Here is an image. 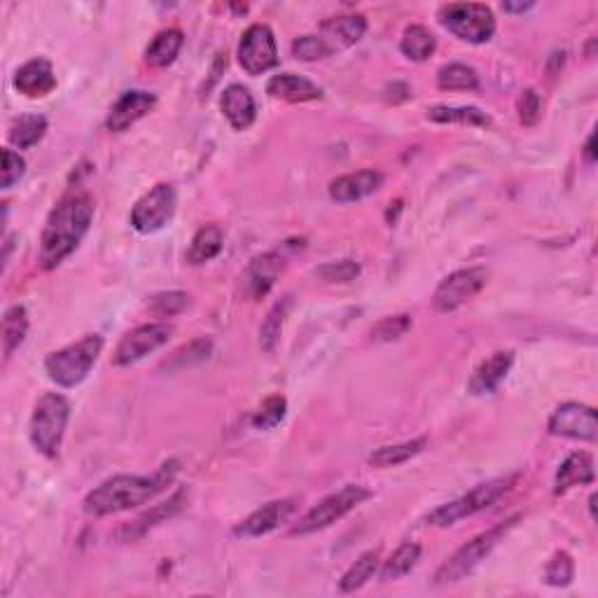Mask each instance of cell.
<instances>
[{"label": "cell", "mask_w": 598, "mask_h": 598, "mask_svg": "<svg viewBox=\"0 0 598 598\" xmlns=\"http://www.w3.org/2000/svg\"><path fill=\"white\" fill-rule=\"evenodd\" d=\"M285 412H288V400L283 395H271L262 402V407L257 409L253 416V426L257 430H271L276 428L278 423L285 419Z\"/></svg>", "instance_id": "74e56055"}, {"label": "cell", "mask_w": 598, "mask_h": 598, "mask_svg": "<svg viewBox=\"0 0 598 598\" xmlns=\"http://www.w3.org/2000/svg\"><path fill=\"white\" fill-rule=\"evenodd\" d=\"M220 110L236 131H246L255 122L257 108L248 87L229 85L220 96Z\"/></svg>", "instance_id": "603a6c76"}, {"label": "cell", "mask_w": 598, "mask_h": 598, "mask_svg": "<svg viewBox=\"0 0 598 598\" xmlns=\"http://www.w3.org/2000/svg\"><path fill=\"white\" fill-rule=\"evenodd\" d=\"M365 33H367V22L363 15H342L323 22L318 36L323 38V43L330 47L332 54H335L337 50H346V47L360 43Z\"/></svg>", "instance_id": "7402d4cb"}, {"label": "cell", "mask_w": 598, "mask_h": 598, "mask_svg": "<svg viewBox=\"0 0 598 598\" xmlns=\"http://www.w3.org/2000/svg\"><path fill=\"white\" fill-rule=\"evenodd\" d=\"M377 568H379V549H370V552L360 554L356 563H353V566L342 575V580H339V591H342V594H351V591L363 589L365 584L372 580L374 573H377Z\"/></svg>", "instance_id": "d6a6232c"}, {"label": "cell", "mask_w": 598, "mask_h": 598, "mask_svg": "<svg viewBox=\"0 0 598 598\" xmlns=\"http://www.w3.org/2000/svg\"><path fill=\"white\" fill-rule=\"evenodd\" d=\"M157 96L152 92H143V89H131L124 92L120 99L115 101V106L110 108L106 129L113 134H124V131L134 127L138 120H143L145 115L155 108Z\"/></svg>", "instance_id": "9a60e30c"}, {"label": "cell", "mask_w": 598, "mask_h": 598, "mask_svg": "<svg viewBox=\"0 0 598 598\" xmlns=\"http://www.w3.org/2000/svg\"><path fill=\"white\" fill-rule=\"evenodd\" d=\"M330 47L321 36H302L292 43V57L299 61H321L330 57Z\"/></svg>", "instance_id": "b9f144b4"}, {"label": "cell", "mask_w": 598, "mask_h": 598, "mask_svg": "<svg viewBox=\"0 0 598 598\" xmlns=\"http://www.w3.org/2000/svg\"><path fill=\"white\" fill-rule=\"evenodd\" d=\"M47 134V120L43 115H22L10 124V143L19 150H29L38 145Z\"/></svg>", "instance_id": "4dcf8cb0"}, {"label": "cell", "mask_w": 598, "mask_h": 598, "mask_svg": "<svg viewBox=\"0 0 598 598\" xmlns=\"http://www.w3.org/2000/svg\"><path fill=\"white\" fill-rule=\"evenodd\" d=\"M428 120L437 124H461V127H489V115L475 106H435L428 110Z\"/></svg>", "instance_id": "f546056e"}, {"label": "cell", "mask_w": 598, "mask_h": 598, "mask_svg": "<svg viewBox=\"0 0 598 598\" xmlns=\"http://www.w3.org/2000/svg\"><path fill=\"white\" fill-rule=\"evenodd\" d=\"M428 437H416V440L402 442V444H388V447H381L370 454V465L374 468H395V465H402L412 461L414 456H419L423 449H426Z\"/></svg>", "instance_id": "4316f807"}, {"label": "cell", "mask_w": 598, "mask_h": 598, "mask_svg": "<svg viewBox=\"0 0 598 598\" xmlns=\"http://www.w3.org/2000/svg\"><path fill=\"white\" fill-rule=\"evenodd\" d=\"M295 500L285 498V500H274V503L262 505L260 510H255L248 519H243L239 526L234 528V533L239 538H260V535H267L288 521L295 512Z\"/></svg>", "instance_id": "e0dca14e"}, {"label": "cell", "mask_w": 598, "mask_h": 598, "mask_svg": "<svg viewBox=\"0 0 598 598\" xmlns=\"http://www.w3.org/2000/svg\"><path fill=\"white\" fill-rule=\"evenodd\" d=\"M547 430L554 437H568V440L596 442L598 440V421L596 409L580 405V402H566L556 407V412L549 416Z\"/></svg>", "instance_id": "5bb4252c"}, {"label": "cell", "mask_w": 598, "mask_h": 598, "mask_svg": "<svg viewBox=\"0 0 598 598\" xmlns=\"http://www.w3.org/2000/svg\"><path fill=\"white\" fill-rule=\"evenodd\" d=\"M437 19L451 36L470 45L489 43L496 33V17L484 3H449L440 8Z\"/></svg>", "instance_id": "52a82bcc"}, {"label": "cell", "mask_w": 598, "mask_h": 598, "mask_svg": "<svg viewBox=\"0 0 598 598\" xmlns=\"http://www.w3.org/2000/svg\"><path fill=\"white\" fill-rule=\"evenodd\" d=\"M514 365V353L512 351H496L493 356L484 360L482 365L472 372L468 381V391L472 395H491L498 391V386L503 384L507 374H510Z\"/></svg>", "instance_id": "d6986e66"}, {"label": "cell", "mask_w": 598, "mask_h": 598, "mask_svg": "<svg viewBox=\"0 0 598 598\" xmlns=\"http://www.w3.org/2000/svg\"><path fill=\"white\" fill-rule=\"evenodd\" d=\"M316 276L325 283H351L360 276V264L353 262V260L325 262L316 269Z\"/></svg>", "instance_id": "60d3db41"}, {"label": "cell", "mask_w": 598, "mask_h": 598, "mask_svg": "<svg viewBox=\"0 0 598 598\" xmlns=\"http://www.w3.org/2000/svg\"><path fill=\"white\" fill-rule=\"evenodd\" d=\"M211 353H213L211 339H208V337L194 339L192 344H187L180 351L173 353L171 360L164 367H169V370H183V367L197 365V363H201V360H206L208 356H211Z\"/></svg>", "instance_id": "d590c367"}, {"label": "cell", "mask_w": 598, "mask_h": 598, "mask_svg": "<svg viewBox=\"0 0 598 598\" xmlns=\"http://www.w3.org/2000/svg\"><path fill=\"white\" fill-rule=\"evenodd\" d=\"M437 87L444 92H475L479 87V75L472 66L447 64L437 71Z\"/></svg>", "instance_id": "e575fe53"}, {"label": "cell", "mask_w": 598, "mask_h": 598, "mask_svg": "<svg viewBox=\"0 0 598 598\" xmlns=\"http://www.w3.org/2000/svg\"><path fill=\"white\" fill-rule=\"evenodd\" d=\"M486 281H489V271L484 267H468L454 271V274H449L437 285L433 295V309L440 311V314H449V311L461 309L465 302H470L472 297L482 292Z\"/></svg>", "instance_id": "8fae6325"}, {"label": "cell", "mask_w": 598, "mask_h": 598, "mask_svg": "<svg viewBox=\"0 0 598 598\" xmlns=\"http://www.w3.org/2000/svg\"><path fill=\"white\" fill-rule=\"evenodd\" d=\"M437 50V38L421 24L407 26L400 40V52L412 61H428Z\"/></svg>", "instance_id": "f1b7e54d"}, {"label": "cell", "mask_w": 598, "mask_h": 598, "mask_svg": "<svg viewBox=\"0 0 598 598\" xmlns=\"http://www.w3.org/2000/svg\"><path fill=\"white\" fill-rule=\"evenodd\" d=\"M183 45H185L183 31L166 29L162 33H157L148 50H145V61L155 68L171 66L180 54V50H183Z\"/></svg>", "instance_id": "d4e9b609"}, {"label": "cell", "mask_w": 598, "mask_h": 598, "mask_svg": "<svg viewBox=\"0 0 598 598\" xmlns=\"http://www.w3.org/2000/svg\"><path fill=\"white\" fill-rule=\"evenodd\" d=\"M24 173H26L24 157H19L17 152L12 150H3V180H0L3 190H12V187L24 178Z\"/></svg>", "instance_id": "7bdbcfd3"}, {"label": "cell", "mask_w": 598, "mask_h": 598, "mask_svg": "<svg viewBox=\"0 0 598 598\" xmlns=\"http://www.w3.org/2000/svg\"><path fill=\"white\" fill-rule=\"evenodd\" d=\"M185 500H187V491L185 489L176 491L169 500H166V503H159V505L152 507V510L141 514L138 519L129 521V524H124L120 528V533H117V538H120L122 542H134L138 538H143V535L148 533L150 528H155L157 524H162V521L171 519L173 514H178L180 510H183Z\"/></svg>", "instance_id": "ffe728a7"}, {"label": "cell", "mask_w": 598, "mask_h": 598, "mask_svg": "<svg viewBox=\"0 0 598 598\" xmlns=\"http://www.w3.org/2000/svg\"><path fill=\"white\" fill-rule=\"evenodd\" d=\"M584 159H587L589 164L596 162V134H591L587 145H584Z\"/></svg>", "instance_id": "f6af8a7d"}, {"label": "cell", "mask_w": 598, "mask_h": 598, "mask_svg": "<svg viewBox=\"0 0 598 598\" xmlns=\"http://www.w3.org/2000/svg\"><path fill=\"white\" fill-rule=\"evenodd\" d=\"M26 335H29V311L22 304H15L5 311L3 316V356L10 360L15 356V351L24 344Z\"/></svg>", "instance_id": "484cf974"}, {"label": "cell", "mask_w": 598, "mask_h": 598, "mask_svg": "<svg viewBox=\"0 0 598 598\" xmlns=\"http://www.w3.org/2000/svg\"><path fill=\"white\" fill-rule=\"evenodd\" d=\"M594 458H591L587 451H575L570 454L566 461L561 463L559 472H556L554 479V493L561 496L573 489V486H582V484H594Z\"/></svg>", "instance_id": "cb8c5ba5"}, {"label": "cell", "mask_w": 598, "mask_h": 598, "mask_svg": "<svg viewBox=\"0 0 598 598\" xmlns=\"http://www.w3.org/2000/svg\"><path fill=\"white\" fill-rule=\"evenodd\" d=\"M180 470L178 461H166L162 468H157L155 475H115L101 482L96 489H92L82 500V510L87 517L101 519L110 514L129 512L134 507H141L150 503L152 498L159 496Z\"/></svg>", "instance_id": "7a4b0ae2"}, {"label": "cell", "mask_w": 598, "mask_h": 598, "mask_svg": "<svg viewBox=\"0 0 598 598\" xmlns=\"http://www.w3.org/2000/svg\"><path fill=\"white\" fill-rule=\"evenodd\" d=\"M412 330V316L400 314V316H388L381 318V321L372 328V339L374 342H398Z\"/></svg>", "instance_id": "ab89813d"}, {"label": "cell", "mask_w": 598, "mask_h": 598, "mask_svg": "<svg viewBox=\"0 0 598 598\" xmlns=\"http://www.w3.org/2000/svg\"><path fill=\"white\" fill-rule=\"evenodd\" d=\"M239 64L248 75H264L278 66L276 38L267 24H253L239 43Z\"/></svg>", "instance_id": "4fadbf2b"}, {"label": "cell", "mask_w": 598, "mask_h": 598, "mask_svg": "<svg viewBox=\"0 0 598 598\" xmlns=\"http://www.w3.org/2000/svg\"><path fill=\"white\" fill-rule=\"evenodd\" d=\"M187 304H190L187 292L169 290V292H157V295H152L148 307L152 314L159 318H173V316L183 314V311L187 309Z\"/></svg>", "instance_id": "8d00e7d4"}, {"label": "cell", "mask_w": 598, "mask_h": 598, "mask_svg": "<svg viewBox=\"0 0 598 598\" xmlns=\"http://www.w3.org/2000/svg\"><path fill=\"white\" fill-rule=\"evenodd\" d=\"M519 519L521 517L517 514V517H510L507 521H503V524H496L493 528H489V531L479 533L477 538L465 542V545L458 549L449 561L442 563L440 570L435 573V584H454L465 580L470 573H475L479 563L489 559L493 549L500 545V540L512 531Z\"/></svg>", "instance_id": "5b68a950"}, {"label": "cell", "mask_w": 598, "mask_h": 598, "mask_svg": "<svg viewBox=\"0 0 598 598\" xmlns=\"http://www.w3.org/2000/svg\"><path fill=\"white\" fill-rule=\"evenodd\" d=\"M384 185V173L365 169L356 173H346V176H339L337 180L330 183V197L337 201V204H353V201L372 197L374 192L381 190Z\"/></svg>", "instance_id": "ac0fdd59"}, {"label": "cell", "mask_w": 598, "mask_h": 598, "mask_svg": "<svg viewBox=\"0 0 598 598\" xmlns=\"http://www.w3.org/2000/svg\"><path fill=\"white\" fill-rule=\"evenodd\" d=\"M173 335V328L169 323H145L138 325L136 330L127 332L117 344L113 353V365L115 367H129L143 360L150 353L162 349L164 344H169Z\"/></svg>", "instance_id": "7c38bea8"}, {"label": "cell", "mask_w": 598, "mask_h": 598, "mask_svg": "<svg viewBox=\"0 0 598 598\" xmlns=\"http://www.w3.org/2000/svg\"><path fill=\"white\" fill-rule=\"evenodd\" d=\"M421 545H416V542H405V545H400L395 552L388 556V561H384V568H381V582H395L400 580V577H405L407 573H412L416 563L421 559Z\"/></svg>", "instance_id": "1f68e13d"}, {"label": "cell", "mask_w": 598, "mask_h": 598, "mask_svg": "<svg viewBox=\"0 0 598 598\" xmlns=\"http://www.w3.org/2000/svg\"><path fill=\"white\" fill-rule=\"evenodd\" d=\"M540 113L542 103L538 92H535V89H526L519 99V122L524 124V127H533V124L540 120Z\"/></svg>", "instance_id": "ee69618b"}, {"label": "cell", "mask_w": 598, "mask_h": 598, "mask_svg": "<svg viewBox=\"0 0 598 598\" xmlns=\"http://www.w3.org/2000/svg\"><path fill=\"white\" fill-rule=\"evenodd\" d=\"M178 194L176 187L169 183H159L148 194H143L131 208V227L138 234H155L169 225L173 213H176Z\"/></svg>", "instance_id": "9c48e42d"}, {"label": "cell", "mask_w": 598, "mask_h": 598, "mask_svg": "<svg viewBox=\"0 0 598 598\" xmlns=\"http://www.w3.org/2000/svg\"><path fill=\"white\" fill-rule=\"evenodd\" d=\"M505 12H512V15H521V12L533 10V3H503Z\"/></svg>", "instance_id": "bcb514c9"}, {"label": "cell", "mask_w": 598, "mask_h": 598, "mask_svg": "<svg viewBox=\"0 0 598 598\" xmlns=\"http://www.w3.org/2000/svg\"><path fill=\"white\" fill-rule=\"evenodd\" d=\"M267 94L271 99L288 101V103H309V101H321L323 89L311 82L309 78H302V75L295 73H278L267 82Z\"/></svg>", "instance_id": "44dd1931"}, {"label": "cell", "mask_w": 598, "mask_h": 598, "mask_svg": "<svg viewBox=\"0 0 598 598\" xmlns=\"http://www.w3.org/2000/svg\"><path fill=\"white\" fill-rule=\"evenodd\" d=\"M304 248V239L299 241H285L281 248L269 250V253L257 255L250 260L246 274H243V285H246V295L250 299H262L267 292L274 288L278 276L288 267V257L295 250Z\"/></svg>", "instance_id": "30bf717a"}, {"label": "cell", "mask_w": 598, "mask_h": 598, "mask_svg": "<svg viewBox=\"0 0 598 598\" xmlns=\"http://www.w3.org/2000/svg\"><path fill=\"white\" fill-rule=\"evenodd\" d=\"M292 307V297L285 295L278 299L274 307L269 309L267 318H264L262 328H260V349L271 353L276 349L278 339H281V332H283V325H285V318H288V311Z\"/></svg>", "instance_id": "836d02e7"}, {"label": "cell", "mask_w": 598, "mask_h": 598, "mask_svg": "<svg viewBox=\"0 0 598 598\" xmlns=\"http://www.w3.org/2000/svg\"><path fill=\"white\" fill-rule=\"evenodd\" d=\"M372 498V491L365 489L360 484H346L344 489L337 493H330L328 498H323L314 510H309L299 519V524L292 528L290 535H311L316 531H323L332 524H337L339 519H344L346 514L356 510L358 505H363L365 500Z\"/></svg>", "instance_id": "ba28073f"}, {"label": "cell", "mask_w": 598, "mask_h": 598, "mask_svg": "<svg viewBox=\"0 0 598 598\" xmlns=\"http://www.w3.org/2000/svg\"><path fill=\"white\" fill-rule=\"evenodd\" d=\"M575 577V561L568 552H556L545 568V582L549 587H568Z\"/></svg>", "instance_id": "f35d334b"}, {"label": "cell", "mask_w": 598, "mask_h": 598, "mask_svg": "<svg viewBox=\"0 0 598 598\" xmlns=\"http://www.w3.org/2000/svg\"><path fill=\"white\" fill-rule=\"evenodd\" d=\"M222 250V229L218 225H204L194 234V239L187 248V262L192 267H199V264L211 262L213 257H218Z\"/></svg>", "instance_id": "83f0119b"}, {"label": "cell", "mask_w": 598, "mask_h": 598, "mask_svg": "<svg viewBox=\"0 0 598 598\" xmlns=\"http://www.w3.org/2000/svg\"><path fill=\"white\" fill-rule=\"evenodd\" d=\"M103 351V337L87 335L45 358V372L61 388H75L89 377Z\"/></svg>", "instance_id": "277c9868"}, {"label": "cell", "mask_w": 598, "mask_h": 598, "mask_svg": "<svg viewBox=\"0 0 598 598\" xmlns=\"http://www.w3.org/2000/svg\"><path fill=\"white\" fill-rule=\"evenodd\" d=\"M68 419H71V405L64 395L45 393L40 395L31 414L29 435L38 454L54 458L64 442Z\"/></svg>", "instance_id": "3957f363"}, {"label": "cell", "mask_w": 598, "mask_h": 598, "mask_svg": "<svg viewBox=\"0 0 598 598\" xmlns=\"http://www.w3.org/2000/svg\"><path fill=\"white\" fill-rule=\"evenodd\" d=\"M514 482H517V475L489 479V482L477 484L475 489L465 493V496L451 500V503H444L437 507V510L430 512L426 517V524L437 526V528H447V526L458 524L461 519L475 517L477 512L489 510L493 503H498V500L512 489Z\"/></svg>", "instance_id": "8992f818"}, {"label": "cell", "mask_w": 598, "mask_h": 598, "mask_svg": "<svg viewBox=\"0 0 598 598\" xmlns=\"http://www.w3.org/2000/svg\"><path fill=\"white\" fill-rule=\"evenodd\" d=\"M12 85H15L17 92L26 96V99H43V96L52 94L54 89H57V75H54L50 61L36 57L17 68Z\"/></svg>", "instance_id": "2e32d148"}, {"label": "cell", "mask_w": 598, "mask_h": 598, "mask_svg": "<svg viewBox=\"0 0 598 598\" xmlns=\"http://www.w3.org/2000/svg\"><path fill=\"white\" fill-rule=\"evenodd\" d=\"M94 220V199L87 192L75 190L61 197L52 213L47 215L40 234L38 264L43 271L57 269L68 255L75 253L85 239Z\"/></svg>", "instance_id": "6da1fadb"}]
</instances>
